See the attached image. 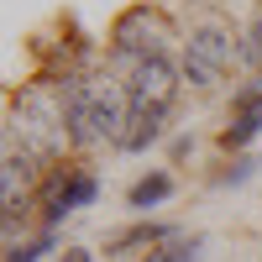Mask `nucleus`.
Masks as SVG:
<instances>
[{"mask_svg": "<svg viewBox=\"0 0 262 262\" xmlns=\"http://www.w3.org/2000/svg\"><path fill=\"white\" fill-rule=\"evenodd\" d=\"M48 247H53L48 236H42V242H32V247H16V252H11V262H37V257L48 252Z\"/></svg>", "mask_w": 262, "mask_h": 262, "instance_id": "9", "label": "nucleus"}, {"mask_svg": "<svg viewBox=\"0 0 262 262\" xmlns=\"http://www.w3.org/2000/svg\"><path fill=\"white\" fill-rule=\"evenodd\" d=\"M69 262H90V252H69Z\"/></svg>", "mask_w": 262, "mask_h": 262, "instance_id": "11", "label": "nucleus"}, {"mask_svg": "<svg viewBox=\"0 0 262 262\" xmlns=\"http://www.w3.org/2000/svg\"><path fill=\"white\" fill-rule=\"evenodd\" d=\"M95 194H100V184L90 179V173H63V179H53V189H48V221H63L69 210L90 205Z\"/></svg>", "mask_w": 262, "mask_h": 262, "instance_id": "3", "label": "nucleus"}, {"mask_svg": "<svg viewBox=\"0 0 262 262\" xmlns=\"http://www.w3.org/2000/svg\"><path fill=\"white\" fill-rule=\"evenodd\" d=\"M168 226H131V231H121L116 242H111V252H126V247H147V242H168Z\"/></svg>", "mask_w": 262, "mask_h": 262, "instance_id": "7", "label": "nucleus"}, {"mask_svg": "<svg viewBox=\"0 0 262 262\" xmlns=\"http://www.w3.org/2000/svg\"><path fill=\"white\" fill-rule=\"evenodd\" d=\"M257 131H262V90L252 84V90L236 95V121H231V131H226V147H247Z\"/></svg>", "mask_w": 262, "mask_h": 262, "instance_id": "4", "label": "nucleus"}, {"mask_svg": "<svg viewBox=\"0 0 262 262\" xmlns=\"http://www.w3.org/2000/svg\"><path fill=\"white\" fill-rule=\"evenodd\" d=\"M252 168H257V163H252V158H242V163H236L231 173H221V184H242V179H247V173H252Z\"/></svg>", "mask_w": 262, "mask_h": 262, "instance_id": "10", "label": "nucleus"}, {"mask_svg": "<svg viewBox=\"0 0 262 262\" xmlns=\"http://www.w3.org/2000/svg\"><path fill=\"white\" fill-rule=\"evenodd\" d=\"M200 236H179V242H168L163 252H152V257H142V262H194V257H200Z\"/></svg>", "mask_w": 262, "mask_h": 262, "instance_id": "8", "label": "nucleus"}, {"mask_svg": "<svg viewBox=\"0 0 262 262\" xmlns=\"http://www.w3.org/2000/svg\"><path fill=\"white\" fill-rule=\"evenodd\" d=\"M173 90H179V74H173L163 58H142V63H137V74H131L126 105H131V111H168Z\"/></svg>", "mask_w": 262, "mask_h": 262, "instance_id": "1", "label": "nucleus"}, {"mask_svg": "<svg viewBox=\"0 0 262 262\" xmlns=\"http://www.w3.org/2000/svg\"><path fill=\"white\" fill-rule=\"evenodd\" d=\"M226 63H231V42L221 32H194L189 37V79L194 84H215Z\"/></svg>", "mask_w": 262, "mask_h": 262, "instance_id": "2", "label": "nucleus"}, {"mask_svg": "<svg viewBox=\"0 0 262 262\" xmlns=\"http://www.w3.org/2000/svg\"><path fill=\"white\" fill-rule=\"evenodd\" d=\"M168 194H173V179H168V173H152V179H142L126 200H131V210H147V205H163Z\"/></svg>", "mask_w": 262, "mask_h": 262, "instance_id": "6", "label": "nucleus"}, {"mask_svg": "<svg viewBox=\"0 0 262 262\" xmlns=\"http://www.w3.org/2000/svg\"><path fill=\"white\" fill-rule=\"evenodd\" d=\"M131 131L121 137V147H131V152H142L147 142H158V131H163V111H131V121H126Z\"/></svg>", "mask_w": 262, "mask_h": 262, "instance_id": "5", "label": "nucleus"}]
</instances>
